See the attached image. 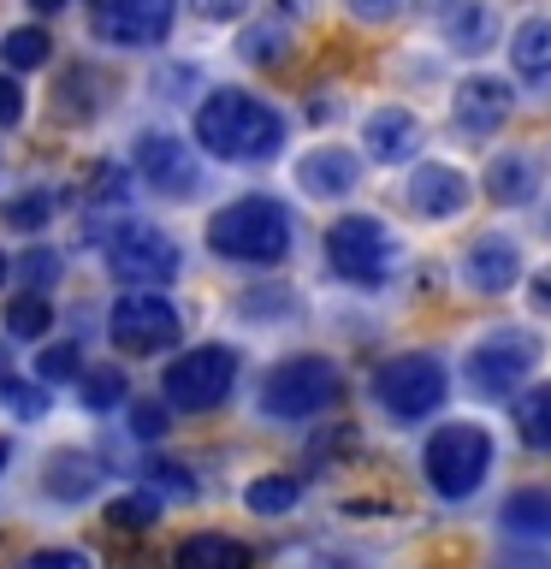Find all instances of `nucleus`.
Here are the masks:
<instances>
[{
  "instance_id": "f257e3e1",
  "label": "nucleus",
  "mask_w": 551,
  "mask_h": 569,
  "mask_svg": "<svg viewBox=\"0 0 551 569\" xmlns=\"http://www.w3.org/2000/svg\"><path fill=\"white\" fill-rule=\"evenodd\" d=\"M196 142H202V154L231 160V167H261V160H273L284 149V119L261 96L213 89L196 107Z\"/></svg>"
},
{
  "instance_id": "f03ea898",
  "label": "nucleus",
  "mask_w": 551,
  "mask_h": 569,
  "mask_svg": "<svg viewBox=\"0 0 551 569\" xmlns=\"http://www.w3.org/2000/svg\"><path fill=\"white\" fill-rule=\"evenodd\" d=\"M291 208L273 202V196H238L226 202L220 213L208 220V249L226 261H243V267H273L291 256Z\"/></svg>"
},
{
  "instance_id": "7ed1b4c3",
  "label": "nucleus",
  "mask_w": 551,
  "mask_h": 569,
  "mask_svg": "<svg viewBox=\"0 0 551 569\" xmlns=\"http://www.w3.org/2000/svg\"><path fill=\"white\" fill-rule=\"evenodd\" d=\"M421 469H427V487L439 498H469L492 469V433L474 421H444L421 445Z\"/></svg>"
},
{
  "instance_id": "20e7f679",
  "label": "nucleus",
  "mask_w": 551,
  "mask_h": 569,
  "mask_svg": "<svg viewBox=\"0 0 551 569\" xmlns=\"http://www.w3.org/2000/svg\"><path fill=\"white\" fill-rule=\"evenodd\" d=\"M338 403V362L332 356H284L261 380V416L273 421H309Z\"/></svg>"
},
{
  "instance_id": "39448f33",
  "label": "nucleus",
  "mask_w": 551,
  "mask_h": 569,
  "mask_svg": "<svg viewBox=\"0 0 551 569\" xmlns=\"http://www.w3.org/2000/svg\"><path fill=\"white\" fill-rule=\"evenodd\" d=\"M444 391H451V373H444V362L427 350H403L373 373V398H380V409L398 421H427L444 403Z\"/></svg>"
},
{
  "instance_id": "423d86ee",
  "label": "nucleus",
  "mask_w": 551,
  "mask_h": 569,
  "mask_svg": "<svg viewBox=\"0 0 551 569\" xmlns=\"http://www.w3.org/2000/svg\"><path fill=\"white\" fill-rule=\"evenodd\" d=\"M238 386V356L226 345H196L184 356H172L167 373H160V391H167L172 409H190V416H208L220 409Z\"/></svg>"
},
{
  "instance_id": "0eeeda50",
  "label": "nucleus",
  "mask_w": 551,
  "mask_h": 569,
  "mask_svg": "<svg viewBox=\"0 0 551 569\" xmlns=\"http://www.w3.org/2000/svg\"><path fill=\"white\" fill-rule=\"evenodd\" d=\"M540 356H545L540 332L492 327V332L469 350V386L480 391V398H492V403H498V398H510V391L522 386L533 368H540Z\"/></svg>"
},
{
  "instance_id": "6e6552de",
  "label": "nucleus",
  "mask_w": 551,
  "mask_h": 569,
  "mask_svg": "<svg viewBox=\"0 0 551 569\" xmlns=\"http://www.w3.org/2000/svg\"><path fill=\"white\" fill-rule=\"evenodd\" d=\"M107 332H113L119 350L131 356H154V350H172L178 332H184V320H178V309L167 302V291H149V284H131L113 315H107Z\"/></svg>"
},
{
  "instance_id": "1a4fd4ad",
  "label": "nucleus",
  "mask_w": 551,
  "mask_h": 569,
  "mask_svg": "<svg viewBox=\"0 0 551 569\" xmlns=\"http://www.w3.org/2000/svg\"><path fill=\"white\" fill-rule=\"evenodd\" d=\"M327 256L350 284H380L391 267H398V238L373 220V213H344L327 231Z\"/></svg>"
},
{
  "instance_id": "9d476101",
  "label": "nucleus",
  "mask_w": 551,
  "mask_h": 569,
  "mask_svg": "<svg viewBox=\"0 0 551 569\" xmlns=\"http://www.w3.org/2000/svg\"><path fill=\"white\" fill-rule=\"evenodd\" d=\"M107 267H113V279H124V284L160 291V284L178 279V243L160 226H119L113 238H107Z\"/></svg>"
},
{
  "instance_id": "9b49d317",
  "label": "nucleus",
  "mask_w": 551,
  "mask_h": 569,
  "mask_svg": "<svg viewBox=\"0 0 551 569\" xmlns=\"http://www.w3.org/2000/svg\"><path fill=\"white\" fill-rule=\"evenodd\" d=\"M178 0H89V30L107 48H160Z\"/></svg>"
},
{
  "instance_id": "f8f14e48",
  "label": "nucleus",
  "mask_w": 551,
  "mask_h": 569,
  "mask_svg": "<svg viewBox=\"0 0 551 569\" xmlns=\"http://www.w3.org/2000/svg\"><path fill=\"white\" fill-rule=\"evenodd\" d=\"M403 202L421 213V220H457L462 208L474 202V178L451 167V160H421L403 184Z\"/></svg>"
},
{
  "instance_id": "ddd939ff",
  "label": "nucleus",
  "mask_w": 551,
  "mask_h": 569,
  "mask_svg": "<svg viewBox=\"0 0 551 569\" xmlns=\"http://www.w3.org/2000/svg\"><path fill=\"white\" fill-rule=\"evenodd\" d=\"M137 172L154 196H190L196 190V154H190V142H178L172 131H142L137 137Z\"/></svg>"
},
{
  "instance_id": "4468645a",
  "label": "nucleus",
  "mask_w": 551,
  "mask_h": 569,
  "mask_svg": "<svg viewBox=\"0 0 551 569\" xmlns=\"http://www.w3.org/2000/svg\"><path fill=\"white\" fill-rule=\"evenodd\" d=\"M462 284L480 297H504L522 284V249H515V238H504V231H487V238H474L469 249H462Z\"/></svg>"
},
{
  "instance_id": "2eb2a0df",
  "label": "nucleus",
  "mask_w": 551,
  "mask_h": 569,
  "mask_svg": "<svg viewBox=\"0 0 551 569\" xmlns=\"http://www.w3.org/2000/svg\"><path fill=\"white\" fill-rule=\"evenodd\" d=\"M510 107H515V89L504 78H492V71H480V78H462L457 96H451V113L469 137H498L510 124Z\"/></svg>"
},
{
  "instance_id": "dca6fc26",
  "label": "nucleus",
  "mask_w": 551,
  "mask_h": 569,
  "mask_svg": "<svg viewBox=\"0 0 551 569\" xmlns=\"http://www.w3.org/2000/svg\"><path fill=\"white\" fill-rule=\"evenodd\" d=\"M362 142H368V160H380V167H398L421 149V119L409 113V107H373L368 124H362Z\"/></svg>"
},
{
  "instance_id": "f3484780",
  "label": "nucleus",
  "mask_w": 551,
  "mask_h": 569,
  "mask_svg": "<svg viewBox=\"0 0 551 569\" xmlns=\"http://www.w3.org/2000/svg\"><path fill=\"white\" fill-rule=\"evenodd\" d=\"M297 184L314 196V202H332V196H350L362 184V154L350 149H309L297 160Z\"/></svg>"
},
{
  "instance_id": "a211bd4d",
  "label": "nucleus",
  "mask_w": 551,
  "mask_h": 569,
  "mask_svg": "<svg viewBox=\"0 0 551 569\" xmlns=\"http://www.w3.org/2000/svg\"><path fill=\"white\" fill-rule=\"evenodd\" d=\"M42 492L53 505H89L101 492V462L89 451H53L42 462Z\"/></svg>"
},
{
  "instance_id": "6ab92c4d",
  "label": "nucleus",
  "mask_w": 551,
  "mask_h": 569,
  "mask_svg": "<svg viewBox=\"0 0 551 569\" xmlns=\"http://www.w3.org/2000/svg\"><path fill=\"white\" fill-rule=\"evenodd\" d=\"M444 42L457 53H487L498 42V7L492 0H451L444 7Z\"/></svg>"
},
{
  "instance_id": "aec40b11",
  "label": "nucleus",
  "mask_w": 551,
  "mask_h": 569,
  "mask_svg": "<svg viewBox=\"0 0 551 569\" xmlns=\"http://www.w3.org/2000/svg\"><path fill=\"white\" fill-rule=\"evenodd\" d=\"M498 522H504L510 540H528V546L551 540V487H515L504 510H498Z\"/></svg>"
},
{
  "instance_id": "412c9836",
  "label": "nucleus",
  "mask_w": 551,
  "mask_h": 569,
  "mask_svg": "<svg viewBox=\"0 0 551 569\" xmlns=\"http://www.w3.org/2000/svg\"><path fill=\"white\" fill-rule=\"evenodd\" d=\"M533 190H540V160L533 154H492L487 167V196L504 208H522L533 202Z\"/></svg>"
},
{
  "instance_id": "4be33fe9",
  "label": "nucleus",
  "mask_w": 551,
  "mask_h": 569,
  "mask_svg": "<svg viewBox=\"0 0 551 569\" xmlns=\"http://www.w3.org/2000/svg\"><path fill=\"white\" fill-rule=\"evenodd\" d=\"M510 66L515 78H551V18H522L510 36Z\"/></svg>"
},
{
  "instance_id": "5701e85b",
  "label": "nucleus",
  "mask_w": 551,
  "mask_h": 569,
  "mask_svg": "<svg viewBox=\"0 0 551 569\" xmlns=\"http://www.w3.org/2000/svg\"><path fill=\"white\" fill-rule=\"evenodd\" d=\"M172 563L178 569H249V546L231 540V533H190Z\"/></svg>"
},
{
  "instance_id": "b1692460",
  "label": "nucleus",
  "mask_w": 551,
  "mask_h": 569,
  "mask_svg": "<svg viewBox=\"0 0 551 569\" xmlns=\"http://www.w3.org/2000/svg\"><path fill=\"white\" fill-rule=\"evenodd\" d=\"M0 403H7L18 421H42L48 416V386L42 380H24V373L12 368L7 345H0Z\"/></svg>"
},
{
  "instance_id": "393cba45",
  "label": "nucleus",
  "mask_w": 551,
  "mask_h": 569,
  "mask_svg": "<svg viewBox=\"0 0 551 569\" xmlns=\"http://www.w3.org/2000/svg\"><path fill=\"white\" fill-rule=\"evenodd\" d=\"M66 208V190H53V184H36V190H18L7 208H0V220H7L12 231H42L53 213Z\"/></svg>"
},
{
  "instance_id": "a878e982",
  "label": "nucleus",
  "mask_w": 551,
  "mask_h": 569,
  "mask_svg": "<svg viewBox=\"0 0 551 569\" xmlns=\"http://www.w3.org/2000/svg\"><path fill=\"white\" fill-rule=\"evenodd\" d=\"M302 492H309V487H302V475H256L243 487V505L256 516H284V510H297Z\"/></svg>"
},
{
  "instance_id": "bb28decb",
  "label": "nucleus",
  "mask_w": 551,
  "mask_h": 569,
  "mask_svg": "<svg viewBox=\"0 0 551 569\" xmlns=\"http://www.w3.org/2000/svg\"><path fill=\"white\" fill-rule=\"evenodd\" d=\"M78 386H83V403L96 409V416H107V409H119L124 398H131V380H124V368H83Z\"/></svg>"
},
{
  "instance_id": "cd10ccee",
  "label": "nucleus",
  "mask_w": 551,
  "mask_h": 569,
  "mask_svg": "<svg viewBox=\"0 0 551 569\" xmlns=\"http://www.w3.org/2000/svg\"><path fill=\"white\" fill-rule=\"evenodd\" d=\"M78 373H83V345H78V338H60V345L36 350V380H42V386L78 380Z\"/></svg>"
},
{
  "instance_id": "c85d7f7f",
  "label": "nucleus",
  "mask_w": 551,
  "mask_h": 569,
  "mask_svg": "<svg viewBox=\"0 0 551 569\" xmlns=\"http://www.w3.org/2000/svg\"><path fill=\"white\" fill-rule=\"evenodd\" d=\"M48 327H53V309H48L42 291H24V297L7 302V332L12 338H42Z\"/></svg>"
},
{
  "instance_id": "c756f323",
  "label": "nucleus",
  "mask_w": 551,
  "mask_h": 569,
  "mask_svg": "<svg viewBox=\"0 0 551 569\" xmlns=\"http://www.w3.org/2000/svg\"><path fill=\"white\" fill-rule=\"evenodd\" d=\"M107 522L113 528H124V533H137V528H154L160 522V492H124V498H113V505H107Z\"/></svg>"
},
{
  "instance_id": "7c9ffc66",
  "label": "nucleus",
  "mask_w": 551,
  "mask_h": 569,
  "mask_svg": "<svg viewBox=\"0 0 551 569\" xmlns=\"http://www.w3.org/2000/svg\"><path fill=\"white\" fill-rule=\"evenodd\" d=\"M48 30H36V24H24V30H12L7 42H0V53H7V66L12 71H36V66H48Z\"/></svg>"
},
{
  "instance_id": "2f4dec72",
  "label": "nucleus",
  "mask_w": 551,
  "mask_h": 569,
  "mask_svg": "<svg viewBox=\"0 0 551 569\" xmlns=\"http://www.w3.org/2000/svg\"><path fill=\"white\" fill-rule=\"evenodd\" d=\"M522 439L533 451H551V386H533V398H522Z\"/></svg>"
},
{
  "instance_id": "473e14b6",
  "label": "nucleus",
  "mask_w": 551,
  "mask_h": 569,
  "mask_svg": "<svg viewBox=\"0 0 551 569\" xmlns=\"http://www.w3.org/2000/svg\"><path fill=\"white\" fill-rule=\"evenodd\" d=\"M149 492H167V498H196V480H190L184 462L154 457V462H149Z\"/></svg>"
},
{
  "instance_id": "72a5a7b5",
  "label": "nucleus",
  "mask_w": 551,
  "mask_h": 569,
  "mask_svg": "<svg viewBox=\"0 0 551 569\" xmlns=\"http://www.w3.org/2000/svg\"><path fill=\"white\" fill-rule=\"evenodd\" d=\"M238 53H243V60H256V66H279V53H284V30H279V24H256V30H243Z\"/></svg>"
},
{
  "instance_id": "f704fd0d",
  "label": "nucleus",
  "mask_w": 551,
  "mask_h": 569,
  "mask_svg": "<svg viewBox=\"0 0 551 569\" xmlns=\"http://www.w3.org/2000/svg\"><path fill=\"white\" fill-rule=\"evenodd\" d=\"M131 433L142 445H160L172 433V416H167V403H131Z\"/></svg>"
},
{
  "instance_id": "c9c22d12",
  "label": "nucleus",
  "mask_w": 551,
  "mask_h": 569,
  "mask_svg": "<svg viewBox=\"0 0 551 569\" xmlns=\"http://www.w3.org/2000/svg\"><path fill=\"white\" fill-rule=\"evenodd\" d=\"M12 273H18V279H24V284H30V291H48V284H53V279H60V256H53V249H30V256H24V261H18V267H12Z\"/></svg>"
},
{
  "instance_id": "e433bc0d",
  "label": "nucleus",
  "mask_w": 551,
  "mask_h": 569,
  "mask_svg": "<svg viewBox=\"0 0 551 569\" xmlns=\"http://www.w3.org/2000/svg\"><path fill=\"white\" fill-rule=\"evenodd\" d=\"M18 124H24V83L0 71V131H18Z\"/></svg>"
},
{
  "instance_id": "4c0bfd02",
  "label": "nucleus",
  "mask_w": 551,
  "mask_h": 569,
  "mask_svg": "<svg viewBox=\"0 0 551 569\" xmlns=\"http://www.w3.org/2000/svg\"><path fill=\"white\" fill-rule=\"evenodd\" d=\"M89 196H96V202H124V167H113V160L96 167L89 172Z\"/></svg>"
},
{
  "instance_id": "58836bf2",
  "label": "nucleus",
  "mask_w": 551,
  "mask_h": 569,
  "mask_svg": "<svg viewBox=\"0 0 551 569\" xmlns=\"http://www.w3.org/2000/svg\"><path fill=\"white\" fill-rule=\"evenodd\" d=\"M344 7H350V18H362V24H391L409 0H344Z\"/></svg>"
},
{
  "instance_id": "ea45409f",
  "label": "nucleus",
  "mask_w": 551,
  "mask_h": 569,
  "mask_svg": "<svg viewBox=\"0 0 551 569\" xmlns=\"http://www.w3.org/2000/svg\"><path fill=\"white\" fill-rule=\"evenodd\" d=\"M18 569H89L83 551H30Z\"/></svg>"
},
{
  "instance_id": "a19ab883",
  "label": "nucleus",
  "mask_w": 551,
  "mask_h": 569,
  "mask_svg": "<svg viewBox=\"0 0 551 569\" xmlns=\"http://www.w3.org/2000/svg\"><path fill=\"white\" fill-rule=\"evenodd\" d=\"M196 18H208V24H226V18H243L249 0H190Z\"/></svg>"
},
{
  "instance_id": "79ce46f5",
  "label": "nucleus",
  "mask_w": 551,
  "mask_h": 569,
  "mask_svg": "<svg viewBox=\"0 0 551 569\" xmlns=\"http://www.w3.org/2000/svg\"><path fill=\"white\" fill-rule=\"evenodd\" d=\"M528 302H533V315H551V267H540V273H533Z\"/></svg>"
},
{
  "instance_id": "37998d69",
  "label": "nucleus",
  "mask_w": 551,
  "mask_h": 569,
  "mask_svg": "<svg viewBox=\"0 0 551 569\" xmlns=\"http://www.w3.org/2000/svg\"><path fill=\"white\" fill-rule=\"evenodd\" d=\"M498 569H551V558H540V551H510V558H498Z\"/></svg>"
},
{
  "instance_id": "c03bdc74",
  "label": "nucleus",
  "mask_w": 551,
  "mask_h": 569,
  "mask_svg": "<svg viewBox=\"0 0 551 569\" xmlns=\"http://www.w3.org/2000/svg\"><path fill=\"white\" fill-rule=\"evenodd\" d=\"M36 12H60V7H71V0H30Z\"/></svg>"
},
{
  "instance_id": "a18cd8bd",
  "label": "nucleus",
  "mask_w": 551,
  "mask_h": 569,
  "mask_svg": "<svg viewBox=\"0 0 551 569\" xmlns=\"http://www.w3.org/2000/svg\"><path fill=\"white\" fill-rule=\"evenodd\" d=\"M7 457H12V445H7V439H0V475H7Z\"/></svg>"
},
{
  "instance_id": "49530a36",
  "label": "nucleus",
  "mask_w": 551,
  "mask_h": 569,
  "mask_svg": "<svg viewBox=\"0 0 551 569\" xmlns=\"http://www.w3.org/2000/svg\"><path fill=\"white\" fill-rule=\"evenodd\" d=\"M7 279H12V261H7V256H0V284H7Z\"/></svg>"
},
{
  "instance_id": "de8ad7c7",
  "label": "nucleus",
  "mask_w": 551,
  "mask_h": 569,
  "mask_svg": "<svg viewBox=\"0 0 551 569\" xmlns=\"http://www.w3.org/2000/svg\"><path fill=\"white\" fill-rule=\"evenodd\" d=\"M545 226H551V213H545Z\"/></svg>"
}]
</instances>
